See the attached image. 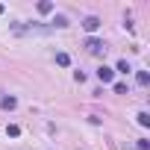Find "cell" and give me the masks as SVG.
I'll use <instances>...</instances> for the list:
<instances>
[{
	"instance_id": "obj_1",
	"label": "cell",
	"mask_w": 150,
	"mask_h": 150,
	"mask_svg": "<svg viewBox=\"0 0 150 150\" xmlns=\"http://www.w3.org/2000/svg\"><path fill=\"white\" fill-rule=\"evenodd\" d=\"M86 50H88V53H94V56H100L106 47H103V41H100V38H88V41H86Z\"/></svg>"
},
{
	"instance_id": "obj_2",
	"label": "cell",
	"mask_w": 150,
	"mask_h": 150,
	"mask_svg": "<svg viewBox=\"0 0 150 150\" xmlns=\"http://www.w3.org/2000/svg\"><path fill=\"white\" fill-rule=\"evenodd\" d=\"M112 77H115V71H112V68H106V65L97 68V80H100V83H112Z\"/></svg>"
},
{
	"instance_id": "obj_3",
	"label": "cell",
	"mask_w": 150,
	"mask_h": 150,
	"mask_svg": "<svg viewBox=\"0 0 150 150\" xmlns=\"http://www.w3.org/2000/svg\"><path fill=\"white\" fill-rule=\"evenodd\" d=\"M83 27H86V33H94V30H100V18H94V15H88V18L83 21Z\"/></svg>"
},
{
	"instance_id": "obj_4",
	"label": "cell",
	"mask_w": 150,
	"mask_h": 150,
	"mask_svg": "<svg viewBox=\"0 0 150 150\" xmlns=\"http://www.w3.org/2000/svg\"><path fill=\"white\" fill-rule=\"evenodd\" d=\"M56 65L68 68V65H71V56H68V53H56Z\"/></svg>"
},
{
	"instance_id": "obj_5",
	"label": "cell",
	"mask_w": 150,
	"mask_h": 150,
	"mask_svg": "<svg viewBox=\"0 0 150 150\" xmlns=\"http://www.w3.org/2000/svg\"><path fill=\"white\" fill-rule=\"evenodd\" d=\"M38 12H41V15L53 12V3H50V0H41V3H38Z\"/></svg>"
},
{
	"instance_id": "obj_6",
	"label": "cell",
	"mask_w": 150,
	"mask_h": 150,
	"mask_svg": "<svg viewBox=\"0 0 150 150\" xmlns=\"http://www.w3.org/2000/svg\"><path fill=\"white\" fill-rule=\"evenodd\" d=\"M0 106H3V109H15L18 100H15V97H3V100H0Z\"/></svg>"
},
{
	"instance_id": "obj_7",
	"label": "cell",
	"mask_w": 150,
	"mask_h": 150,
	"mask_svg": "<svg viewBox=\"0 0 150 150\" xmlns=\"http://www.w3.org/2000/svg\"><path fill=\"white\" fill-rule=\"evenodd\" d=\"M53 27H68V18H65V15H56V18H53Z\"/></svg>"
},
{
	"instance_id": "obj_8",
	"label": "cell",
	"mask_w": 150,
	"mask_h": 150,
	"mask_svg": "<svg viewBox=\"0 0 150 150\" xmlns=\"http://www.w3.org/2000/svg\"><path fill=\"white\" fill-rule=\"evenodd\" d=\"M138 124H141V127H150V115H147V112H138Z\"/></svg>"
},
{
	"instance_id": "obj_9",
	"label": "cell",
	"mask_w": 150,
	"mask_h": 150,
	"mask_svg": "<svg viewBox=\"0 0 150 150\" xmlns=\"http://www.w3.org/2000/svg\"><path fill=\"white\" fill-rule=\"evenodd\" d=\"M6 132H9L12 138H18V135H21V127H15V124H9V127H6Z\"/></svg>"
},
{
	"instance_id": "obj_10",
	"label": "cell",
	"mask_w": 150,
	"mask_h": 150,
	"mask_svg": "<svg viewBox=\"0 0 150 150\" xmlns=\"http://www.w3.org/2000/svg\"><path fill=\"white\" fill-rule=\"evenodd\" d=\"M138 83H141V86L150 83V74H147V71H138Z\"/></svg>"
},
{
	"instance_id": "obj_11",
	"label": "cell",
	"mask_w": 150,
	"mask_h": 150,
	"mask_svg": "<svg viewBox=\"0 0 150 150\" xmlns=\"http://www.w3.org/2000/svg\"><path fill=\"white\" fill-rule=\"evenodd\" d=\"M118 71H121V74H129V62L121 59V62H118Z\"/></svg>"
},
{
	"instance_id": "obj_12",
	"label": "cell",
	"mask_w": 150,
	"mask_h": 150,
	"mask_svg": "<svg viewBox=\"0 0 150 150\" xmlns=\"http://www.w3.org/2000/svg\"><path fill=\"white\" fill-rule=\"evenodd\" d=\"M115 94H127V86L124 83H115Z\"/></svg>"
},
{
	"instance_id": "obj_13",
	"label": "cell",
	"mask_w": 150,
	"mask_h": 150,
	"mask_svg": "<svg viewBox=\"0 0 150 150\" xmlns=\"http://www.w3.org/2000/svg\"><path fill=\"white\" fill-rule=\"evenodd\" d=\"M0 15H3V3H0Z\"/></svg>"
}]
</instances>
